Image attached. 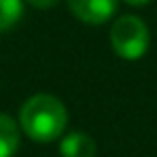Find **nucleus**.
<instances>
[{
	"label": "nucleus",
	"mask_w": 157,
	"mask_h": 157,
	"mask_svg": "<svg viewBox=\"0 0 157 157\" xmlns=\"http://www.w3.org/2000/svg\"><path fill=\"white\" fill-rule=\"evenodd\" d=\"M67 108L65 103L48 93L33 95L20 110V127L35 142H52L60 138L67 129Z\"/></svg>",
	"instance_id": "f257e3e1"
},
{
	"label": "nucleus",
	"mask_w": 157,
	"mask_h": 157,
	"mask_svg": "<svg viewBox=\"0 0 157 157\" xmlns=\"http://www.w3.org/2000/svg\"><path fill=\"white\" fill-rule=\"evenodd\" d=\"M24 13L22 0H0V33L11 30Z\"/></svg>",
	"instance_id": "423d86ee"
},
{
	"label": "nucleus",
	"mask_w": 157,
	"mask_h": 157,
	"mask_svg": "<svg viewBox=\"0 0 157 157\" xmlns=\"http://www.w3.org/2000/svg\"><path fill=\"white\" fill-rule=\"evenodd\" d=\"M20 148V125L9 114H0V157H13Z\"/></svg>",
	"instance_id": "39448f33"
},
{
	"label": "nucleus",
	"mask_w": 157,
	"mask_h": 157,
	"mask_svg": "<svg viewBox=\"0 0 157 157\" xmlns=\"http://www.w3.org/2000/svg\"><path fill=\"white\" fill-rule=\"evenodd\" d=\"M60 155L63 157H95L97 144L88 133L71 131L60 140Z\"/></svg>",
	"instance_id": "20e7f679"
},
{
	"label": "nucleus",
	"mask_w": 157,
	"mask_h": 157,
	"mask_svg": "<svg viewBox=\"0 0 157 157\" xmlns=\"http://www.w3.org/2000/svg\"><path fill=\"white\" fill-rule=\"evenodd\" d=\"M28 5H33L35 9H50V7H54L58 0H26Z\"/></svg>",
	"instance_id": "0eeeda50"
},
{
	"label": "nucleus",
	"mask_w": 157,
	"mask_h": 157,
	"mask_svg": "<svg viewBox=\"0 0 157 157\" xmlns=\"http://www.w3.org/2000/svg\"><path fill=\"white\" fill-rule=\"evenodd\" d=\"M110 43L114 52L125 60H138L146 54L151 35L146 24L136 15L118 17L110 28Z\"/></svg>",
	"instance_id": "f03ea898"
},
{
	"label": "nucleus",
	"mask_w": 157,
	"mask_h": 157,
	"mask_svg": "<svg viewBox=\"0 0 157 157\" xmlns=\"http://www.w3.org/2000/svg\"><path fill=\"white\" fill-rule=\"evenodd\" d=\"M125 2H127V5H131V7H144L148 0H125Z\"/></svg>",
	"instance_id": "6e6552de"
},
{
	"label": "nucleus",
	"mask_w": 157,
	"mask_h": 157,
	"mask_svg": "<svg viewBox=\"0 0 157 157\" xmlns=\"http://www.w3.org/2000/svg\"><path fill=\"white\" fill-rule=\"evenodd\" d=\"M71 13L84 24H105L118 11V0H67Z\"/></svg>",
	"instance_id": "7ed1b4c3"
}]
</instances>
